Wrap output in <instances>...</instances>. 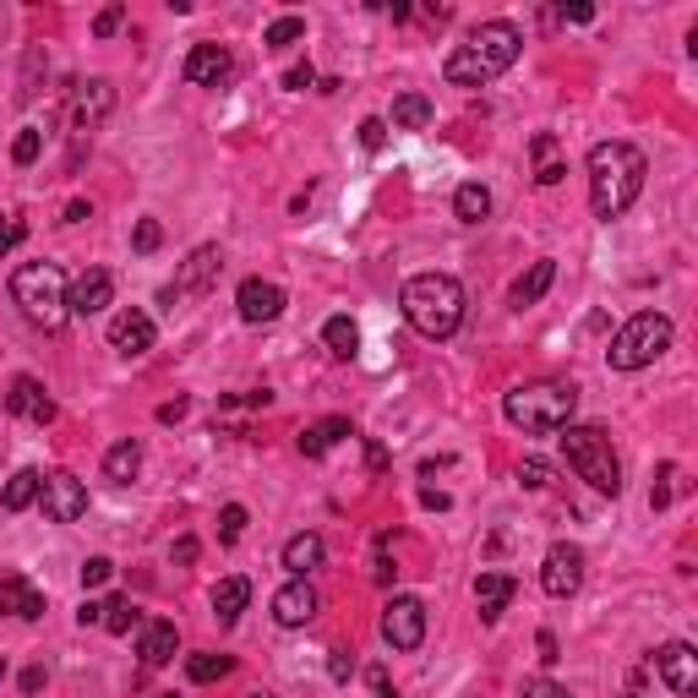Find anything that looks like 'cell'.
Returning a JSON list of instances; mask_svg holds the SVG:
<instances>
[{"label":"cell","mask_w":698,"mask_h":698,"mask_svg":"<svg viewBox=\"0 0 698 698\" xmlns=\"http://www.w3.org/2000/svg\"><path fill=\"white\" fill-rule=\"evenodd\" d=\"M322 344H327L333 361H355L361 355V327L350 317H327L322 322Z\"/></svg>","instance_id":"27"},{"label":"cell","mask_w":698,"mask_h":698,"mask_svg":"<svg viewBox=\"0 0 698 698\" xmlns=\"http://www.w3.org/2000/svg\"><path fill=\"white\" fill-rule=\"evenodd\" d=\"M513 595H518V584H513L508 573H480V578H475V606H480V623H497V617L508 611Z\"/></svg>","instance_id":"22"},{"label":"cell","mask_w":698,"mask_h":698,"mask_svg":"<svg viewBox=\"0 0 698 698\" xmlns=\"http://www.w3.org/2000/svg\"><path fill=\"white\" fill-rule=\"evenodd\" d=\"M432 115H437V110H432L426 93H398V99H393V127L398 131H426Z\"/></svg>","instance_id":"30"},{"label":"cell","mask_w":698,"mask_h":698,"mask_svg":"<svg viewBox=\"0 0 698 698\" xmlns=\"http://www.w3.org/2000/svg\"><path fill=\"white\" fill-rule=\"evenodd\" d=\"M181 77H186L191 88H224V82L235 77V55H230L224 44H191Z\"/></svg>","instance_id":"14"},{"label":"cell","mask_w":698,"mask_h":698,"mask_svg":"<svg viewBox=\"0 0 698 698\" xmlns=\"http://www.w3.org/2000/svg\"><path fill=\"white\" fill-rule=\"evenodd\" d=\"M39 508L50 524H77L82 513H88V486L71 475V469H55V475H44V486H39Z\"/></svg>","instance_id":"9"},{"label":"cell","mask_w":698,"mask_h":698,"mask_svg":"<svg viewBox=\"0 0 698 698\" xmlns=\"http://www.w3.org/2000/svg\"><path fill=\"white\" fill-rule=\"evenodd\" d=\"M671 338H677V327H671L666 312H638V317L611 338L606 366H611V372H644V366H655V361L671 350Z\"/></svg>","instance_id":"7"},{"label":"cell","mask_w":698,"mask_h":698,"mask_svg":"<svg viewBox=\"0 0 698 698\" xmlns=\"http://www.w3.org/2000/svg\"><path fill=\"white\" fill-rule=\"evenodd\" d=\"M361 148H366V153H382V148H387V121H382V115H366V121H361Z\"/></svg>","instance_id":"41"},{"label":"cell","mask_w":698,"mask_h":698,"mask_svg":"<svg viewBox=\"0 0 698 698\" xmlns=\"http://www.w3.org/2000/svg\"><path fill=\"white\" fill-rule=\"evenodd\" d=\"M382 11H387V17H393V22H409V6H404V0H387V6H382Z\"/></svg>","instance_id":"56"},{"label":"cell","mask_w":698,"mask_h":698,"mask_svg":"<svg viewBox=\"0 0 698 698\" xmlns=\"http://www.w3.org/2000/svg\"><path fill=\"white\" fill-rule=\"evenodd\" d=\"M246 600H252V584H246V578H219V589H213V617L230 628V623L246 611Z\"/></svg>","instance_id":"28"},{"label":"cell","mask_w":698,"mask_h":698,"mask_svg":"<svg viewBox=\"0 0 698 698\" xmlns=\"http://www.w3.org/2000/svg\"><path fill=\"white\" fill-rule=\"evenodd\" d=\"M552 284H557V262H552V256H540V262H529V273H518V284L508 290V301L524 312V306H535Z\"/></svg>","instance_id":"24"},{"label":"cell","mask_w":698,"mask_h":698,"mask_svg":"<svg viewBox=\"0 0 698 698\" xmlns=\"http://www.w3.org/2000/svg\"><path fill=\"white\" fill-rule=\"evenodd\" d=\"M628 698H638V694H628Z\"/></svg>","instance_id":"61"},{"label":"cell","mask_w":698,"mask_h":698,"mask_svg":"<svg viewBox=\"0 0 698 698\" xmlns=\"http://www.w3.org/2000/svg\"><path fill=\"white\" fill-rule=\"evenodd\" d=\"M110 301H115V279H110L104 267L77 273V284L65 290V312H71V317H99Z\"/></svg>","instance_id":"15"},{"label":"cell","mask_w":698,"mask_h":698,"mask_svg":"<svg viewBox=\"0 0 698 698\" xmlns=\"http://www.w3.org/2000/svg\"><path fill=\"white\" fill-rule=\"evenodd\" d=\"M159 698H175V694H159Z\"/></svg>","instance_id":"60"},{"label":"cell","mask_w":698,"mask_h":698,"mask_svg":"<svg viewBox=\"0 0 698 698\" xmlns=\"http://www.w3.org/2000/svg\"><path fill=\"white\" fill-rule=\"evenodd\" d=\"M121 22H127V6H104V11L93 17V33L110 39V33H121Z\"/></svg>","instance_id":"44"},{"label":"cell","mask_w":698,"mask_h":698,"mask_svg":"<svg viewBox=\"0 0 698 698\" xmlns=\"http://www.w3.org/2000/svg\"><path fill=\"white\" fill-rule=\"evenodd\" d=\"M301 39H306V17H273L267 33H262L267 50H290V44H301Z\"/></svg>","instance_id":"34"},{"label":"cell","mask_w":698,"mask_h":698,"mask_svg":"<svg viewBox=\"0 0 698 698\" xmlns=\"http://www.w3.org/2000/svg\"><path fill=\"white\" fill-rule=\"evenodd\" d=\"M0 682H6V660H0Z\"/></svg>","instance_id":"58"},{"label":"cell","mask_w":698,"mask_h":698,"mask_svg":"<svg viewBox=\"0 0 698 698\" xmlns=\"http://www.w3.org/2000/svg\"><path fill=\"white\" fill-rule=\"evenodd\" d=\"M175 649H181V634H175V623H170V617H153V623H142V644H136V655H142V671H159V666H170V660H175Z\"/></svg>","instance_id":"20"},{"label":"cell","mask_w":698,"mask_h":698,"mask_svg":"<svg viewBox=\"0 0 698 698\" xmlns=\"http://www.w3.org/2000/svg\"><path fill=\"white\" fill-rule=\"evenodd\" d=\"M88 213H93V208H88V202H65L61 224H82V219H88Z\"/></svg>","instance_id":"55"},{"label":"cell","mask_w":698,"mask_h":698,"mask_svg":"<svg viewBox=\"0 0 698 698\" xmlns=\"http://www.w3.org/2000/svg\"><path fill=\"white\" fill-rule=\"evenodd\" d=\"M44 682H50V671H44V666H28V671H22V694H39Z\"/></svg>","instance_id":"53"},{"label":"cell","mask_w":698,"mask_h":698,"mask_svg":"<svg viewBox=\"0 0 698 698\" xmlns=\"http://www.w3.org/2000/svg\"><path fill=\"white\" fill-rule=\"evenodd\" d=\"M230 671H235V660H230V655H213V649H202V655L186 660L191 682H219V677H230Z\"/></svg>","instance_id":"33"},{"label":"cell","mask_w":698,"mask_h":698,"mask_svg":"<svg viewBox=\"0 0 698 698\" xmlns=\"http://www.w3.org/2000/svg\"><path fill=\"white\" fill-rule=\"evenodd\" d=\"M77 623H82V628H99V623H104V600H82Z\"/></svg>","instance_id":"51"},{"label":"cell","mask_w":698,"mask_h":698,"mask_svg":"<svg viewBox=\"0 0 698 698\" xmlns=\"http://www.w3.org/2000/svg\"><path fill=\"white\" fill-rule=\"evenodd\" d=\"M518 480H524L529 492H540V486H552V464H546V458H524V464H518Z\"/></svg>","instance_id":"39"},{"label":"cell","mask_w":698,"mask_h":698,"mask_svg":"<svg viewBox=\"0 0 698 698\" xmlns=\"http://www.w3.org/2000/svg\"><path fill=\"white\" fill-rule=\"evenodd\" d=\"M377 698H398V694H387V688H382V694H377Z\"/></svg>","instance_id":"57"},{"label":"cell","mask_w":698,"mask_h":698,"mask_svg":"<svg viewBox=\"0 0 698 698\" xmlns=\"http://www.w3.org/2000/svg\"><path fill=\"white\" fill-rule=\"evenodd\" d=\"M671 475H677V469H671V464H660V486L649 492V508H666V503H671Z\"/></svg>","instance_id":"47"},{"label":"cell","mask_w":698,"mask_h":698,"mask_svg":"<svg viewBox=\"0 0 698 698\" xmlns=\"http://www.w3.org/2000/svg\"><path fill=\"white\" fill-rule=\"evenodd\" d=\"M518 698H573L568 688H563V682H552V677H529V682H524V694Z\"/></svg>","instance_id":"45"},{"label":"cell","mask_w":698,"mask_h":698,"mask_svg":"<svg viewBox=\"0 0 698 698\" xmlns=\"http://www.w3.org/2000/svg\"><path fill=\"white\" fill-rule=\"evenodd\" d=\"M153 338H159V333H153V317H148V312H136V306L110 322V350H115V355H127V361L148 355V350H153Z\"/></svg>","instance_id":"19"},{"label":"cell","mask_w":698,"mask_h":698,"mask_svg":"<svg viewBox=\"0 0 698 698\" xmlns=\"http://www.w3.org/2000/svg\"><path fill=\"white\" fill-rule=\"evenodd\" d=\"M39 153H44V131L39 127H22L17 136H11V164H17V170L39 164Z\"/></svg>","instance_id":"36"},{"label":"cell","mask_w":698,"mask_h":698,"mask_svg":"<svg viewBox=\"0 0 698 698\" xmlns=\"http://www.w3.org/2000/svg\"><path fill=\"white\" fill-rule=\"evenodd\" d=\"M284 306H290V295H284L273 279H246V284L235 290V312H241V322H252V327L279 322L284 317Z\"/></svg>","instance_id":"13"},{"label":"cell","mask_w":698,"mask_h":698,"mask_svg":"<svg viewBox=\"0 0 698 698\" xmlns=\"http://www.w3.org/2000/svg\"><path fill=\"white\" fill-rule=\"evenodd\" d=\"M529 153H535V186H557V181L568 175L563 148H557V136H552V131H540V136L529 142Z\"/></svg>","instance_id":"26"},{"label":"cell","mask_w":698,"mask_h":698,"mask_svg":"<svg viewBox=\"0 0 698 698\" xmlns=\"http://www.w3.org/2000/svg\"><path fill=\"white\" fill-rule=\"evenodd\" d=\"M246 524H252V513L241 508V503H230V508L219 513V540H224V546H235V540L246 535Z\"/></svg>","instance_id":"38"},{"label":"cell","mask_w":698,"mask_h":698,"mask_svg":"<svg viewBox=\"0 0 698 698\" xmlns=\"http://www.w3.org/2000/svg\"><path fill=\"white\" fill-rule=\"evenodd\" d=\"M573 409H578V387L573 382H524L503 398V415L508 426H518L524 437H552L573 426Z\"/></svg>","instance_id":"4"},{"label":"cell","mask_w":698,"mask_h":698,"mask_svg":"<svg viewBox=\"0 0 698 698\" xmlns=\"http://www.w3.org/2000/svg\"><path fill=\"white\" fill-rule=\"evenodd\" d=\"M563 458L589 492L623 497V464H617V447L600 426H563Z\"/></svg>","instance_id":"6"},{"label":"cell","mask_w":698,"mask_h":698,"mask_svg":"<svg viewBox=\"0 0 698 698\" xmlns=\"http://www.w3.org/2000/svg\"><path fill=\"white\" fill-rule=\"evenodd\" d=\"M39 486H44V475L39 469H17L11 480H6V492H0V503H6V513H22L39 503Z\"/></svg>","instance_id":"32"},{"label":"cell","mask_w":698,"mask_h":698,"mask_svg":"<svg viewBox=\"0 0 698 698\" xmlns=\"http://www.w3.org/2000/svg\"><path fill=\"white\" fill-rule=\"evenodd\" d=\"M584 170H589V208H595V219H606V224L634 208L638 191H644V175H649L644 153H638L634 142H623V136L595 142L589 159H584Z\"/></svg>","instance_id":"1"},{"label":"cell","mask_w":698,"mask_h":698,"mask_svg":"<svg viewBox=\"0 0 698 698\" xmlns=\"http://www.w3.org/2000/svg\"><path fill=\"white\" fill-rule=\"evenodd\" d=\"M518 50H524V33L513 28L508 17H497V22H480L453 55H447L443 77L453 88H486L492 77H503L513 61H518Z\"/></svg>","instance_id":"2"},{"label":"cell","mask_w":698,"mask_h":698,"mask_svg":"<svg viewBox=\"0 0 698 698\" xmlns=\"http://www.w3.org/2000/svg\"><path fill=\"white\" fill-rule=\"evenodd\" d=\"M535 644H540V660H546V666H557V660H563V655H557V634H552V628H540Z\"/></svg>","instance_id":"52"},{"label":"cell","mask_w":698,"mask_h":698,"mask_svg":"<svg viewBox=\"0 0 698 698\" xmlns=\"http://www.w3.org/2000/svg\"><path fill=\"white\" fill-rule=\"evenodd\" d=\"M65 110H71V131L88 136L93 127H104V115L115 110V88H110L104 77H88V82L71 88V104H65Z\"/></svg>","instance_id":"11"},{"label":"cell","mask_w":698,"mask_h":698,"mask_svg":"<svg viewBox=\"0 0 698 698\" xmlns=\"http://www.w3.org/2000/svg\"><path fill=\"white\" fill-rule=\"evenodd\" d=\"M317 589H312V578H290L279 595H273V623L279 628H306L312 617H317Z\"/></svg>","instance_id":"17"},{"label":"cell","mask_w":698,"mask_h":698,"mask_svg":"<svg viewBox=\"0 0 698 698\" xmlns=\"http://www.w3.org/2000/svg\"><path fill=\"white\" fill-rule=\"evenodd\" d=\"M110 573H115V563H110V557H88V563H82V589H99V584H110Z\"/></svg>","instance_id":"42"},{"label":"cell","mask_w":698,"mask_h":698,"mask_svg":"<svg viewBox=\"0 0 698 698\" xmlns=\"http://www.w3.org/2000/svg\"><path fill=\"white\" fill-rule=\"evenodd\" d=\"M219 267H224V252L219 246H196L186 256V267H181V279L164 290V301H186V295H202L213 279H219Z\"/></svg>","instance_id":"18"},{"label":"cell","mask_w":698,"mask_h":698,"mask_svg":"<svg viewBox=\"0 0 698 698\" xmlns=\"http://www.w3.org/2000/svg\"><path fill=\"white\" fill-rule=\"evenodd\" d=\"M22 235H28V224L17 213H0V256L11 252V246H22Z\"/></svg>","instance_id":"43"},{"label":"cell","mask_w":698,"mask_h":698,"mask_svg":"<svg viewBox=\"0 0 698 698\" xmlns=\"http://www.w3.org/2000/svg\"><path fill=\"white\" fill-rule=\"evenodd\" d=\"M557 22H595V6L573 0V6H557Z\"/></svg>","instance_id":"50"},{"label":"cell","mask_w":698,"mask_h":698,"mask_svg":"<svg viewBox=\"0 0 698 698\" xmlns=\"http://www.w3.org/2000/svg\"><path fill=\"white\" fill-rule=\"evenodd\" d=\"M404 322L421 333V338H453L464 327V284L453 273H415L398 295Z\"/></svg>","instance_id":"3"},{"label":"cell","mask_w":698,"mask_h":698,"mask_svg":"<svg viewBox=\"0 0 698 698\" xmlns=\"http://www.w3.org/2000/svg\"><path fill=\"white\" fill-rule=\"evenodd\" d=\"M196 552H202V546H196V535H181V540L170 546V557H175L181 568H191V563H196Z\"/></svg>","instance_id":"49"},{"label":"cell","mask_w":698,"mask_h":698,"mask_svg":"<svg viewBox=\"0 0 698 698\" xmlns=\"http://www.w3.org/2000/svg\"><path fill=\"white\" fill-rule=\"evenodd\" d=\"M44 71H50V55L33 44V50H28V61H22V88H17V104H33V99H39V77H44Z\"/></svg>","instance_id":"35"},{"label":"cell","mask_w":698,"mask_h":698,"mask_svg":"<svg viewBox=\"0 0 698 698\" xmlns=\"http://www.w3.org/2000/svg\"><path fill=\"white\" fill-rule=\"evenodd\" d=\"M6 409H11L17 421H33V426H50V421H55V398L44 393L39 377H11V387H6Z\"/></svg>","instance_id":"16"},{"label":"cell","mask_w":698,"mask_h":698,"mask_svg":"<svg viewBox=\"0 0 698 698\" xmlns=\"http://www.w3.org/2000/svg\"><path fill=\"white\" fill-rule=\"evenodd\" d=\"M136 469H142V443L136 437H127V443H115L104 453V480L127 486V480H136Z\"/></svg>","instance_id":"29"},{"label":"cell","mask_w":698,"mask_h":698,"mask_svg":"<svg viewBox=\"0 0 698 698\" xmlns=\"http://www.w3.org/2000/svg\"><path fill=\"white\" fill-rule=\"evenodd\" d=\"M540 589L552 595V600H568L584 589V552L573 546V540H557L552 552H546V563H540Z\"/></svg>","instance_id":"10"},{"label":"cell","mask_w":698,"mask_h":698,"mask_svg":"<svg viewBox=\"0 0 698 698\" xmlns=\"http://www.w3.org/2000/svg\"><path fill=\"white\" fill-rule=\"evenodd\" d=\"M655 671L666 677V688H671L677 698H694L698 694V655H694V644H682V638L660 644V649H655Z\"/></svg>","instance_id":"12"},{"label":"cell","mask_w":698,"mask_h":698,"mask_svg":"<svg viewBox=\"0 0 698 698\" xmlns=\"http://www.w3.org/2000/svg\"><path fill=\"white\" fill-rule=\"evenodd\" d=\"M131 246H136L142 256L159 252V246H164V230H159V219H142V224H136V235H131Z\"/></svg>","instance_id":"40"},{"label":"cell","mask_w":698,"mask_h":698,"mask_svg":"<svg viewBox=\"0 0 698 698\" xmlns=\"http://www.w3.org/2000/svg\"><path fill=\"white\" fill-rule=\"evenodd\" d=\"M382 638H387V649H421L426 644V606L415 600V595H393L387 606H382Z\"/></svg>","instance_id":"8"},{"label":"cell","mask_w":698,"mask_h":698,"mask_svg":"<svg viewBox=\"0 0 698 698\" xmlns=\"http://www.w3.org/2000/svg\"><path fill=\"white\" fill-rule=\"evenodd\" d=\"M284 88H290V93H306V88H317V71H312V61L290 65V71H284Z\"/></svg>","instance_id":"46"},{"label":"cell","mask_w":698,"mask_h":698,"mask_svg":"<svg viewBox=\"0 0 698 698\" xmlns=\"http://www.w3.org/2000/svg\"><path fill=\"white\" fill-rule=\"evenodd\" d=\"M350 437V421L344 415H327V421H317V426H306L301 437H295V447H301V458H322L333 443H344Z\"/></svg>","instance_id":"25"},{"label":"cell","mask_w":698,"mask_h":698,"mask_svg":"<svg viewBox=\"0 0 698 698\" xmlns=\"http://www.w3.org/2000/svg\"><path fill=\"white\" fill-rule=\"evenodd\" d=\"M191 404L186 398H175V404H159V421H164V426H170V421H181V415H186Z\"/></svg>","instance_id":"54"},{"label":"cell","mask_w":698,"mask_h":698,"mask_svg":"<svg viewBox=\"0 0 698 698\" xmlns=\"http://www.w3.org/2000/svg\"><path fill=\"white\" fill-rule=\"evenodd\" d=\"M492 213V191L480 186V181H464V186L453 191V219L458 224H480Z\"/></svg>","instance_id":"31"},{"label":"cell","mask_w":698,"mask_h":698,"mask_svg":"<svg viewBox=\"0 0 698 698\" xmlns=\"http://www.w3.org/2000/svg\"><path fill=\"white\" fill-rule=\"evenodd\" d=\"M322 557H327V546H322V535H312V529H301V535L284 540V568H290V578H312V568H322Z\"/></svg>","instance_id":"23"},{"label":"cell","mask_w":698,"mask_h":698,"mask_svg":"<svg viewBox=\"0 0 698 698\" xmlns=\"http://www.w3.org/2000/svg\"><path fill=\"white\" fill-rule=\"evenodd\" d=\"M136 623H142V617H136V606H131L127 595H110V600H104V623H99V628H110V634H131Z\"/></svg>","instance_id":"37"},{"label":"cell","mask_w":698,"mask_h":698,"mask_svg":"<svg viewBox=\"0 0 698 698\" xmlns=\"http://www.w3.org/2000/svg\"><path fill=\"white\" fill-rule=\"evenodd\" d=\"M11 306L33 327H44V333L65 327V317H71L65 312V273L55 262H22L11 273Z\"/></svg>","instance_id":"5"},{"label":"cell","mask_w":698,"mask_h":698,"mask_svg":"<svg viewBox=\"0 0 698 698\" xmlns=\"http://www.w3.org/2000/svg\"><path fill=\"white\" fill-rule=\"evenodd\" d=\"M327 677H333V682H350V677H355V660H350L344 649H333V660H327Z\"/></svg>","instance_id":"48"},{"label":"cell","mask_w":698,"mask_h":698,"mask_svg":"<svg viewBox=\"0 0 698 698\" xmlns=\"http://www.w3.org/2000/svg\"><path fill=\"white\" fill-rule=\"evenodd\" d=\"M0 617H22V623H39L44 617V595L28 584V578H17V573H6L0 578Z\"/></svg>","instance_id":"21"},{"label":"cell","mask_w":698,"mask_h":698,"mask_svg":"<svg viewBox=\"0 0 698 698\" xmlns=\"http://www.w3.org/2000/svg\"><path fill=\"white\" fill-rule=\"evenodd\" d=\"M252 698H273V694H252Z\"/></svg>","instance_id":"59"}]
</instances>
